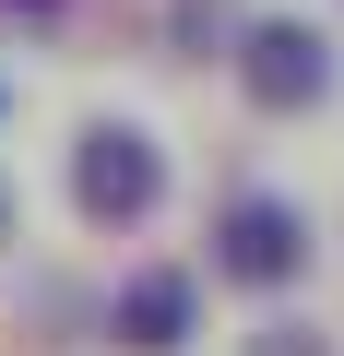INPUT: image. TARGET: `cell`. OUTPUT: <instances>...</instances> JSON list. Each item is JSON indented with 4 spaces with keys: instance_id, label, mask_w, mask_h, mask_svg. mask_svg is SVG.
Masks as SVG:
<instances>
[{
    "instance_id": "6da1fadb",
    "label": "cell",
    "mask_w": 344,
    "mask_h": 356,
    "mask_svg": "<svg viewBox=\"0 0 344 356\" xmlns=\"http://www.w3.org/2000/svg\"><path fill=\"white\" fill-rule=\"evenodd\" d=\"M72 202H83L95 226H142V214L166 202V154H154V131H131V119L83 131V154H72Z\"/></svg>"
},
{
    "instance_id": "3957f363",
    "label": "cell",
    "mask_w": 344,
    "mask_h": 356,
    "mask_svg": "<svg viewBox=\"0 0 344 356\" xmlns=\"http://www.w3.org/2000/svg\"><path fill=\"white\" fill-rule=\"evenodd\" d=\"M107 332H119L131 356H179V344L202 332V285H190L179 261H142V273L107 297Z\"/></svg>"
},
{
    "instance_id": "277c9868",
    "label": "cell",
    "mask_w": 344,
    "mask_h": 356,
    "mask_svg": "<svg viewBox=\"0 0 344 356\" xmlns=\"http://www.w3.org/2000/svg\"><path fill=\"white\" fill-rule=\"evenodd\" d=\"M238 83H249L261 107H320V95H332V48H320V24H261V36L238 48Z\"/></svg>"
},
{
    "instance_id": "5b68a950",
    "label": "cell",
    "mask_w": 344,
    "mask_h": 356,
    "mask_svg": "<svg viewBox=\"0 0 344 356\" xmlns=\"http://www.w3.org/2000/svg\"><path fill=\"white\" fill-rule=\"evenodd\" d=\"M261 356H320V344H309V332H297V344H261Z\"/></svg>"
},
{
    "instance_id": "7a4b0ae2",
    "label": "cell",
    "mask_w": 344,
    "mask_h": 356,
    "mask_svg": "<svg viewBox=\"0 0 344 356\" xmlns=\"http://www.w3.org/2000/svg\"><path fill=\"white\" fill-rule=\"evenodd\" d=\"M214 261H226L238 285H297V261H309V226H297V202H273V191H238V202L214 214Z\"/></svg>"
}]
</instances>
